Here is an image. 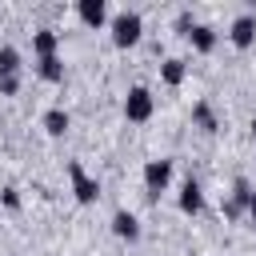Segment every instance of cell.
Here are the masks:
<instances>
[{"label":"cell","mask_w":256,"mask_h":256,"mask_svg":"<svg viewBox=\"0 0 256 256\" xmlns=\"http://www.w3.org/2000/svg\"><path fill=\"white\" fill-rule=\"evenodd\" d=\"M0 200H4V208H12V212L20 208V192H16V188H4V192H0Z\"/></svg>","instance_id":"d6986e66"},{"label":"cell","mask_w":256,"mask_h":256,"mask_svg":"<svg viewBox=\"0 0 256 256\" xmlns=\"http://www.w3.org/2000/svg\"><path fill=\"white\" fill-rule=\"evenodd\" d=\"M192 120L204 128V132H216V116H212V108H208V100H200V104H192Z\"/></svg>","instance_id":"9a60e30c"},{"label":"cell","mask_w":256,"mask_h":256,"mask_svg":"<svg viewBox=\"0 0 256 256\" xmlns=\"http://www.w3.org/2000/svg\"><path fill=\"white\" fill-rule=\"evenodd\" d=\"M20 92V72H0V96H16Z\"/></svg>","instance_id":"e0dca14e"},{"label":"cell","mask_w":256,"mask_h":256,"mask_svg":"<svg viewBox=\"0 0 256 256\" xmlns=\"http://www.w3.org/2000/svg\"><path fill=\"white\" fill-rule=\"evenodd\" d=\"M56 48H60V32L56 28H36L32 32V52L44 60V56H56Z\"/></svg>","instance_id":"9c48e42d"},{"label":"cell","mask_w":256,"mask_h":256,"mask_svg":"<svg viewBox=\"0 0 256 256\" xmlns=\"http://www.w3.org/2000/svg\"><path fill=\"white\" fill-rule=\"evenodd\" d=\"M152 108H156V100H152V92H148L144 84L128 88V96H124V116H128L132 124H144V120L152 116Z\"/></svg>","instance_id":"3957f363"},{"label":"cell","mask_w":256,"mask_h":256,"mask_svg":"<svg viewBox=\"0 0 256 256\" xmlns=\"http://www.w3.org/2000/svg\"><path fill=\"white\" fill-rule=\"evenodd\" d=\"M228 40L236 48H252L256 44V12H240L232 20V28H228Z\"/></svg>","instance_id":"5b68a950"},{"label":"cell","mask_w":256,"mask_h":256,"mask_svg":"<svg viewBox=\"0 0 256 256\" xmlns=\"http://www.w3.org/2000/svg\"><path fill=\"white\" fill-rule=\"evenodd\" d=\"M184 76H188V64H184L180 56H168V60L160 64V80H164L168 88H180V84H184Z\"/></svg>","instance_id":"8fae6325"},{"label":"cell","mask_w":256,"mask_h":256,"mask_svg":"<svg viewBox=\"0 0 256 256\" xmlns=\"http://www.w3.org/2000/svg\"><path fill=\"white\" fill-rule=\"evenodd\" d=\"M0 72H20V48L0 44Z\"/></svg>","instance_id":"2e32d148"},{"label":"cell","mask_w":256,"mask_h":256,"mask_svg":"<svg viewBox=\"0 0 256 256\" xmlns=\"http://www.w3.org/2000/svg\"><path fill=\"white\" fill-rule=\"evenodd\" d=\"M188 40H192V48H196V52H212L220 36H216V28H212V24H196V28L188 32Z\"/></svg>","instance_id":"7c38bea8"},{"label":"cell","mask_w":256,"mask_h":256,"mask_svg":"<svg viewBox=\"0 0 256 256\" xmlns=\"http://www.w3.org/2000/svg\"><path fill=\"white\" fill-rule=\"evenodd\" d=\"M248 200H252V184H248L244 176H236V180H232V196H228V204H224V216H228V220L244 216V212H248Z\"/></svg>","instance_id":"8992f818"},{"label":"cell","mask_w":256,"mask_h":256,"mask_svg":"<svg viewBox=\"0 0 256 256\" xmlns=\"http://www.w3.org/2000/svg\"><path fill=\"white\" fill-rule=\"evenodd\" d=\"M112 232H116L120 240H128V244H132V240H140V220H136L132 212H124V208H120V212L112 216Z\"/></svg>","instance_id":"30bf717a"},{"label":"cell","mask_w":256,"mask_h":256,"mask_svg":"<svg viewBox=\"0 0 256 256\" xmlns=\"http://www.w3.org/2000/svg\"><path fill=\"white\" fill-rule=\"evenodd\" d=\"M248 216H252V224H256V188H252V200H248Z\"/></svg>","instance_id":"ffe728a7"},{"label":"cell","mask_w":256,"mask_h":256,"mask_svg":"<svg viewBox=\"0 0 256 256\" xmlns=\"http://www.w3.org/2000/svg\"><path fill=\"white\" fill-rule=\"evenodd\" d=\"M68 180H72V196H76L80 204H96V200H100V180L88 176L80 160H68Z\"/></svg>","instance_id":"7a4b0ae2"},{"label":"cell","mask_w":256,"mask_h":256,"mask_svg":"<svg viewBox=\"0 0 256 256\" xmlns=\"http://www.w3.org/2000/svg\"><path fill=\"white\" fill-rule=\"evenodd\" d=\"M192 28H196V20H192V12H180V16H176V32H184V36H188Z\"/></svg>","instance_id":"ac0fdd59"},{"label":"cell","mask_w":256,"mask_h":256,"mask_svg":"<svg viewBox=\"0 0 256 256\" xmlns=\"http://www.w3.org/2000/svg\"><path fill=\"white\" fill-rule=\"evenodd\" d=\"M252 140H256V116H252Z\"/></svg>","instance_id":"44dd1931"},{"label":"cell","mask_w":256,"mask_h":256,"mask_svg":"<svg viewBox=\"0 0 256 256\" xmlns=\"http://www.w3.org/2000/svg\"><path fill=\"white\" fill-rule=\"evenodd\" d=\"M36 72H40V80L60 84V80H64V60H60V56H44V60H36Z\"/></svg>","instance_id":"4fadbf2b"},{"label":"cell","mask_w":256,"mask_h":256,"mask_svg":"<svg viewBox=\"0 0 256 256\" xmlns=\"http://www.w3.org/2000/svg\"><path fill=\"white\" fill-rule=\"evenodd\" d=\"M176 204H180V212H184V216H196V212L204 208V188H200V180H192V176H188V180L180 184Z\"/></svg>","instance_id":"52a82bcc"},{"label":"cell","mask_w":256,"mask_h":256,"mask_svg":"<svg viewBox=\"0 0 256 256\" xmlns=\"http://www.w3.org/2000/svg\"><path fill=\"white\" fill-rule=\"evenodd\" d=\"M168 180H172V160H148L144 164V192H148V200H156L164 188H168Z\"/></svg>","instance_id":"277c9868"},{"label":"cell","mask_w":256,"mask_h":256,"mask_svg":"<svg viewBox=\"0 0 256 256\" xmlns=\"http://www.w3.org/2000/svg\"><path fill=\"white\" fill-rule=\"evenodd\" d=\"M68 124H72V120H68L64 108H48V112H44V132H48V136H64Z\"/></svg>","instance_id":"5bb4252c"},{"label":"cell","mask_w":256,"mask_h":256,"mask_svg":"<svg viewBox=\"0 0 256 256\" xmlns=\"http://www.w3.org/2000/svg\"><path fill=\"white\" fill-rule=\"evenodd\" d=\"M76 16H80V20L88 24V28H104V24L112 20V16H108V4H104V0H80V4H76Z\"/></svg>","instance_id":"ba28073f"},{"label":"cell","mask_w":256,"mask_h":256,"mask_svg":"<svg viewBox=\"0 0 256 256\" xmlns=\"http://www.w3.org/2000/svg\"><path fill=\"white\" fill-rule=\"evenodd\" d=\"M108 28H112V44H116V48H132V44H140V36H144V20H140V12H132V8L116 12V16L108 20Z\"/></svg>","instance_id":"6da1fadb"}]
</instances>
